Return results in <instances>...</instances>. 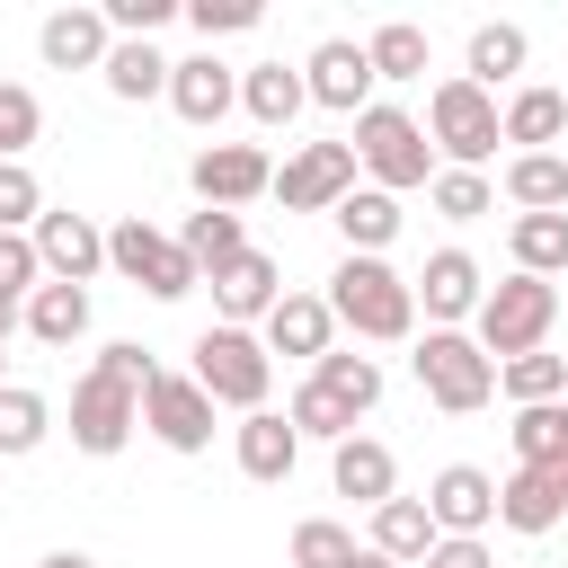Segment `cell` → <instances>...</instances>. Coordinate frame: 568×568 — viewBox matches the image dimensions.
<instances>
[{"label":"cell","instance_id":"ee69618b","mask_svg":"<svg viewBox=\"0 0 568 568\" xmlns=\"http://www.w3.org/2000/svg\"><path fill=\"white\" fill-rule=\"evenodd\" d=\"M98 18H106V36H133V44H151V36L178 18V0H106Z\"/></svg>","mask_w":568,"mask_h":568},{"label":"cell","instance_id":"d6a6232c","mask_svg":"<svg viewBox=\"0 0 568 568\" xmlns=\"http://www.w3.org/2000/svg\"><path fill=\"white\" fill-rule=\"evenodd\" d=\"M497 390H506L515 408H550V399H568V355H550V346L506 355V364H497Z\"/></svg>","mask_w":568,"mask_h":568},{"label":"cell","instance_id":"2e32d148","mask_svg":"<svg viewBox=\"0 0 568 568\" xmlns=\"http://www.w3.org/2000/svg\"><path fill=\"white\" fill-rule=\"evenodd\" d=\"M408 293H417L426 328H462V320L479 311L488 275H479V257H470V248H435V257H426V275H408Z\"/></svg>","mask_w":568,"mask_h":568},{"label":"cell","instance_id":"44dd1931","mask_svg":"<svg viewBox=\"0 0 568 568\" xmlns=\"http://www.w3.org/2000/svg\"><path fill=\"white\" fill-rule=\"evenodd\" d=\"M328 479H337V497H355V506H382V497H399V462H390V444H373V435H346V444H328Z\"/></svg>","mask_w":568,"mask_h":568},{"label":"cell","instance_id":"74e56055","mask_svg":"<svg viewBox=\"0 0 568 568\" xmlns=\"http://www.w3.org/2000/svg\"><path fill=\"white\" fill-rule=\"evenodd\" d=\"M284 426H293L302 444H346V435H355V408H337L320 382H302V390L284 399Z\"/></svg>","mask_w":568,"mask_h":568},{"label":"cell","instance_id":"836d02e7","mask_svg":"<svg viewBox=\"0 0 568 568\" xmlns=\"http://www.w3.org/2000/svg\"><path fill=\"white\" fill-rule=\"evenodd\" d=\"M44 435H53V399L27 382H0V462H27Z\"/></svg>","mask_w":568,"mask_h":568},{"label":"cell","instance_id":"30bf717a","mask_svg":"<svg viewBox=\"0 0 568 568\" xmlns=\"http://www.w3.org/2000/svg\"><path fill=\"white\" fill-rule=\"evenodd\" d=\"M355 186H364V178H355V142H302V151L275 169L284 213H337Z\"/></svg>","mask_w":568,"mask_h":568},{"label":"cell","instance_id":"1f68e13d","mask_svg":"<svg viewBox=\"0 0 568 568\" xmlns=\"http://www.w3.org/2000/svg\"><path fill=\"white\" fill-rule=\"evenodd\" d=\"M506 248H515V275H559L568 266V213H515L506 222Z\"/></svg>","mask_w":568,"mask_h":568},{"label":"cell","instance_id":"681fc988","mask_svg":"<svg viewBox=\"0 0 568 568\" xmlns=\"http://www.w3.org/2000/svg\"><path fill=\"white\" fill-rule=\"evenodd\" d=\"M346 568H390V559H382V550H364V541H355V559H346Z\"/></svg>","mask_w":568,"mask_h":568},{"label":"cell","instance_id":"b9f144b4","mask_svg":"<svg viewBox=\"0 0 568 568\" xmlns=\"http://www.w3.org/2000/svg\"><path fill=\"white\" fill-rule=\"evenodd\" d=\"M36 213H44V178L27 160H0V231H36Z\"/></svg>","mask_w":568,"mask_h":568},{"label":"cell","instance_id":"603a6c76","mask_svg":"<svg viewBox=\"0 0 568 568\" xmlns=\"http://www.w3.org/2000/svg\"><path fill=\"white\" fill-rule=\"evenodd\" d=\"M497 133H506L515 151H550V142H568V98H559L550 80H532V89H515V98L497 106Z\"/></svg>","mask_w":568,"mask_h":568},{"label":"cell","instance_id":"f35d334b","mask_svg":"<svg viewBox=\"0 0 568 568\" xmlns=\"http://www.w3.org/2000/svg\"><path fill=\"white\" fill-rule=\"evenodd\" d=\"M426 204H435L444 222H479V213H497V186H488L479 169H435V178H426Z\"/></svg>","mask_w":568,"mask_h":568},{"label":"cell","instance_id":"f907efd6","mask_svg":"<svg viewBox=\"0 0 568 568\" xmlns=\"http://www.w3.org/2000/svg\"><path fill=\"white\" fill-rule=\"evenodd\" d=\"M0 373H9V355H0Z\"/></svg>","mask_w":568,"mask_h":568},{"label":"cell","instance_id":"7402d4cb","mask_svg":"<svg viewBox=\"0 0 568 568\" xmlns=\"http://www.w3.org/2000/svg\"><path fill=\"white\" fill-rule=\"evenodd\" d=\"M106 44H115V36H106V18H98V9H53V18L36 27V53H44L53 71H98V62H106Z\"/></svg>","mask_w":568,"mask_h":568},{"label":"cell","instance_id":"ac0fdd59","mask_svg":"<svg viewBox=\"0 0 568 568\" xmlns=\"http://www.w3.org/2000/svg\"><path fill=\"white\" fill-rule=\"evenodd\" d=\"M497 524L524 532V541L559 532L568 524V470H506L497 479Z\"/></svg>","mask_w":568,"mask_h":568},{"label":"cell","instance_id":"d4e9b609","mask_svg":"<svg viewBox=\"0 0 568 568\" xmlns=\"http://www.w3.org/2000/svg\"><path fill=\"white\" fill-rule=\"evenodd\" d=\"M328 222H337L346 257H382V248L399 240V222H408V213H399V195H382V186H355V195H346Z\"/></svg>","mask_w":568,"mask_h":568},{"label":"cell","instance_id":"e575fe53","mask_svg":"<svg viewBox=\"0 0 568 568\" xmlns=\"http://www.w3.org/2000/svg\"><path fill=\"white\" fill-rule=\"evenodd\" d=\"M364 62H373V80H426V27L417 18H382L364 36Z\"/></svg>","mask_w":568,"mask_h":568},{"label":"cell","instance_id":"3957f363","mask_svg":"<svg viewBox=\"0 0 568 568\" xmlns=\"http://www.w3.org/2000/svg\"><path fill=\"white\" fill-rule=\"evenodd\" d=\"M355 178L364 186H382V195H408V186H426L435 178V142H426V124L408 115V106H364L355 115Z\"/></svg>","mask_w":568,"mask_h":568},{"label":"cell","instance_id":"5bb4252c","mask_svg":"<svg viewBox=\"0 0 568 568\" xmlns=\"http://www.w3.org/2000/svg\"><path fill=\"white\" fill-rule=\"evenodd\" d=\"M426 515H435V532H453V541H488V524H497V479H488L479 462H444V470L426 479Z\"/></svg>","mask_w":568,"mask_h":568},{"label":"cell","instance_id":"9c48e42d","mask_svg":"<svg viewBox=\"0 0 568 568\" xmlns=\"http://www.w3.org/2000/svg\"><path fill=\"white\" fill-rule=\"evenodd\" d=\"M186 186H195V204H213V213H240V204L275 195V160H266L257 142H204V151L186 160Z\"/></svg>","mask_w":568,"mask_h":568},{"label":"cell","instance_id":"60d3db41","mask_svg":"<svg viewBox=\"0 0 568 568\" xmlns=\"http://www.w3.org/2000/svg\"><path fill=\"white\" fill-rule=\"evenodd\" d=\"M346 559H355V532L346 524H328V515L293 524V568H346Z\"/></svg>","mask_w":568,"mask_h":568},{"label":"cell","instance_id":"9a60e30c","mask_svg":"<svg viewBox=\"0 0 568 568\" xmlns=\"http://www.w3.org/2000/svg\"><path fill=\"white\" fill-rule=\"evenodd\" d=\"M204 284H213V311H222V328H257V320L284 302V266H275L266 248H240V257H231V266H213Z\"/></svg>","mask_w":568,"mask_h":568},{"label":"cell","instance_id":"f546056e","mask_svg":"<svg viewBox=\"0 0 568 568\" xmlns=\"http://www.w3.org/2000/svg\"><path fill=\"white\" fill-rule=\"evenodd\" d=\"M497 186H506L515 213H568V160L559 151H515Z\"/></svg>","mask_w":568,"mask_h":568},{"label":"cell","instance_id":"d6986e66","mask_svg":"<svg viewBox=\"0 0 568 568\" xmlns=\"http://www.w3.org/2000/svg\"><path fill=\"white\" fill-rule=\"evenodd\" d=\"M231 462H240V479L275 488V479H293V462H302V435L284 426V408H248V417L231 426Z\"/></svg>","mask_w":568,"mask_h":568},{"label":"cell","instance_id":"4fadbf2b","mask_svg":"<svg viewBox=\"0 0 568 568\" xmlns=\"http://www.w3.org/2000/svg\"><path fill=\"white\" fill-rule=\"evenodd\" d=\"M142 426H151L169 453H204V444H213V399L195 390V373H151V382H142Z\"/></svg>","mask_w":568,"mask_h":568},{"label":"cell","instance_id":"d590c367","mask_svg":"<svg viewBox=\"0 0 568 568\" xmlns=\"http://www.w3.org/2000/svg\"><path fill=\"white\" fill-rule=\"evenodd\" d=\"M178 248L195 257V275H213V266H231V257L248 248V231H240V213H213V204H195V213L178 222Z\"/></svg>","mask_w":568,"mask_h":568},{"label":"cell","instance_id":"5b68a950","mask_svg":"<svg viewBox=\"0 0 568 568\" xmlns=\"http://www.w3.org/2000/svg\"><path fill=\"white\" fill-rule=\"evenodd\" d=\"M186 373H195V390H204L213 408H240V417L266 408V390H275V355H266V337H257V328H222V320L195 337V364H186Z\"/></svg>","mask_w":568,"mask_h":568},{"label":"cell","instance_id":"ba28073f","mask_svg":"<svg viewBox=\"0 0 568 568\" xmlns=\"http://www.w3.org/2000/svg\"><path fill=\"white\" fill-rule=\"evenodd\" d=\"M106 266H115L124 284H142L151 302H186V293L204 284V275H195V257H186L169 231H151L142 213H124V222L106 231Z\"/></svg>","mask_w":568,"mask_h":568},{"label":"cell","instance_id":"ab89813d","mask_svg":"<svg viewBox=\"0 0 568 568\" xmlns=\"http://www.w3.org/2000/svg\"><path fill=\"white\" fill-rule=\"evenodd\" d=\"M44 133V106L27 80H0V160H27V142Z\"/></svg>","mask_w":568,"mask_h":568},{"label":"cell","instance_id":"c3c4849f","mask_svg":"<svg viewBox=\"0 0 568 568\" xmlns=\"http://www.w3.org/2000/svg\"><path fill=\"white\" fill-rule=\"evenodd\" d=\"M9 328H18V302H9V293H0V346H9Z\"/></svg>","mask_w":568,"mask_h":568},{"label":"cell","instance_id":"f6af8a7d","mask_svg":"<svg viewBox=\"0 0 568 568\" xmlns=\"http://www.w3.org/2000/svg\"><path fill=\"white\" fill-rule=\"evenodd\" d=\"M36 284H44V266H36V240H27V231H0V293L27 311V293H36Z\"/></svg>","mask_w":568,"mask_h":568},{"label":"cell","instance_id":"8d00e7d4","mask_svg":"<svg viewBox=\"0 0 568 568\" xmlns=\"http://www.w3.org/2000/svg\"><path fill=\"white\" fill-rule=\"evenodd\" d=\"M311 382H320L337 408H355V417L382 399V364H373V355H355V346H328V355L311 364Z\"/></svg>","mask_w":568,"mask_h":568},{"label":"cell","instance_id":"7bdbcfd3","mask_svg":"<svg viewBox=\"0 0 568 568\" xmlns=\"http://www.w3.org/2000/svg\"><path fill=\"white\" fill-rule=\"evenodd\" d=\"M178 9H186V27L204 36V53H213V36H240V27H257V18H266L257 0H178Z\"/></svg>","mask_w":568,"mask_h":568},{"label":"cell","instance_id":"6da1fadb","mask_svg":"<svg viewBox=\"0 0 568 568\" xmlns=\"http://www.w3.org/2000/svg\"><path fill=\"white\" fill-rule=\"evenodd\" d=\"M160 364L133 346V337H115V346H98V364L71 382V444L89 453V462H106V453H124L133 444V426H142V382H151Z\"/></svg>","mask_w":568,"mask_h":568},{"label":"cell","instance_id":"7a4b0ae2","mask_svg":"<svg viewBox=\"0 0 568 568\" xmlns=\"http://www.w3.org/2000/svg\"><path fill=\"white\" fill-rule=\"evenodd\" d=\"M328 320L337 328H355L364 346H399V337H417V293H408V275L390 266V257H337V275H328Z\"/></svg>","mask_w":568,"mask_h":568},{"label":"cell","instance_id":"e0dca14e","mask_svg":"<svg viewBox=\"0 0 568 568\" xmlns=\"http://www.w3.org/2000/svg\"><path fill=\"white\" fill-rule=\"evenodd\" d=\"M169 106H178V124L213 133V124L240 106V71H231L222 53H186V62H169Z\"/></svg>","mask_w":568,"mask_h":568},{"label":"cell","instance_id":"f1b7e54d","mask_svg":"<svg viewBox=\"0 0 568 568\" xmlns=\"http://www.w3.org/2000/svg\"><path fill=\"white\" fill-rule=\"evenodd\" d=\"M364 550H382L390 568L426 559V550H435V515H426V497H382V506H373V541H364Z\"/></svg>","mask_w":568,"mask_h":568},{"label":"cell","instance_id":"8fae6325","mask_svg":"<svg viewBox=\"0 0 568 568\" xmlns=\"http://www.w3.org/2000/svg\"><path fill=\"white\" fill-rule=\"evenodd\" d=\"M373 62H364V36H320L311 62H302V98L328 106V115H364L373 106Z\"/></svg>","mask_w":568,"mask_h":568},{"label":"cell","instance_id":"4316f807","mask_svg":"<svg viewBox=\"0 0 568 568\" xmlns=\"http://www.w3.org/2000/svg\"><path fill=\"white\" fill-rule=\"evenodd\" d=\"M98 80H106V98H124V106H142V98H169V53H160V44H133V36H115V44H106V62H98Z\"/></svg>","mask_w":568,"mask_h":568},{"label":"cell","instance_id":"bcb514c9","mask_svg":"<svg viewBox=\"0 0 568 568\" xmlns=\"http://www.w3.org/2000/svg\"><path fill=\"white\" fill-rule=\"evenodd\" d=\"M417 568H497V559H488V541H453V532H435V550H426Z\"/></svg>","mask_w":568,"mask_h":568},{"label":"cell","instance_id":"4dcf8cb0","mask_svg":"<svg viewBox=\"0 0 568 568\" xmlns=\"http://www.w3.org/2000/svg\"><path fill=\"white\" fill-rule=\"evenodd\" d=\"M515 470H568V399L550 408H515Z\"/></svg>","mask_w":568,"mask_h":568},{"label":"cell","instance_id":"277c9868","mask_svg":"<svg viewBox=\"0 0 568 568\" xmlns=\"http://www.w3.org/2000/svg\"><path fill=\"white\" fill-rule=\"evenodd\" d=\"M550 328H559V284H541V275H506V284H488L479 311H470V337H479L488 364L550 346Z\"/></svg>","mask_w":568,"mask_h":568},{"label":"cell","instance_id":"7c38bea8","mask_svg":"<svg viewBox=\"0 0 568 568\" xmlns=\"http://www.w3.org/2000/svg\"><path fill=\"white\" fill-rule=\"evenodd\" d=\"M27 240H36V266H44V284H89V275L106 266V231H98L89 213H71V204H44Z\"/></svg>","mask_w":568,"mask_h":568},{"label":"cell","instance_id":"816d5d0a","mask_svg":"<svg viewBox=\"0 0 568 568\" xmlns=\"http://www.w3.org/2000/svg\"><path fill=\"white\" fill-rule=\"evenodd\" d=\"M559 160H568V151H559Z\"/></svg>","mask_w":568,"mask_h":568},{"label":"cell","instance_id":"484cf974","mask_svg":"<svg viewBox=\"0 0 568 568\" xmlns=\"http://www.w3.org/2000/svg\"><path fill=\"white\" fill-rule=\"evenodd\" d=\"M524 53H532V36H524L515 18H479V27H470V62H462V80L497 98V80H515Z\"/></svg>","mask_w":568,"mask_h":568},{"label":"cell","instance_id":"7dc6e473","mask_svg":"<svg viewBox=\"0 0 568 568\" xmlns=\"http://www.w3.org/2000/svg\"><path fill=\"white\" fill-rule=\"evenodd\" d=\"M36 568H98V559H89V550H44Z\"/></svg>","mask_w":568,"mask_h":568},{"label":"cell","instance_id":"cb8c5ba5","mask_svg":"<svg viewBox=\"0 0 568 568\" xmlns=\"http://www.w3.org/2000/svg\"><path fill=\"white\" fill-rule=\"evenodd\" d=\"M240 106H248L257 133H284L311 98H302V71H293V62H248V71H240Z\"/></svg>","mask_w":568,"mask_h":568},{"label":"cell","instance_id":"52a82bcc","mask_svg":"<svg viewBox=\"0 0 568 568\" xmlns=\"http://www.w3.org/2000/svg\"><path fill=\"white\" fill-rule=\"evenodd\" d=\"M426 142H435L453 169H479V178H488V160H497V142H506V133H497V98L470 89L462 71L435 80V98H426Z\"/></svg>","mask_w":568,"mask_h":568},{"label":"cell","instance_id":"8992f818","mask_svg":"<svg viewBox=\"0 0 568 568\" xmlns=\"http://www.w3.org/2000/svg\"><path fill=\"white\" fill-rule=\"evenodd\" d=\"M408 373H417V390H426L444 417H470V408H488V399H497V364L479 355V337H470V328H426V337H417V355H408Z\"/></svg>","mask_w":568,"mask_h":568},{"label":"cell","instance_id":"ffe728a7","mask_svg":"<svg viewBox=\"0 0 568 568\" xmlns=\"http://www.w3.org/2000/svg\"><path fill=\"white\" fill-rule=\"evenodd\" d=\"M257 337H266V355H302V364H320V355L337 346V320H328L320 293H293V284H284V302L257 320Z\"/></svg>","mask_w":568,"mask_h":568},{"label":"cell","instance_id":"83f0119b","mask_svg":"<svg viewBox=\"0 0 568 568\" xmlns=\"http://www.w3.org/2000/svg\"><path fill=\"white\" fill-rule=\"evenodd\" d=\"M18 320H27L36 346H80L89 337V284H36Z\"/></svg>","mask_w":568,"mask_h":568}]
</instances>
